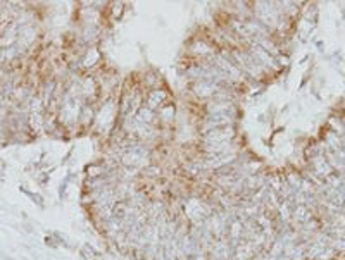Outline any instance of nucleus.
Wrapping results in <instances>:
<instances>
[{"mask_svg":"<svg viewBox=\"0 0 345 260\" xmlns=\"http://www.w3.org/2000/svg\"><path fill=\"white\" fill-rule=\"evenodd\" d=\"M81 255L85 257L86 260H97V258H95V257H97L95 250H93V248H90V246H85V248H83Z\"/></svg>","mask_w":345,"mask_h":260,"instance_id":"obj_1","label":"nucleus"}]
</instances>
